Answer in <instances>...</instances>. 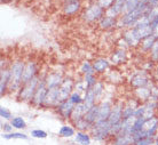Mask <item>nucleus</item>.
I'll use <instances>...</instances> for the list:
<instances>
[{
    "mask_svg": "<svg viewBox=\"0 0 158 145\" xmlns=\"http://www.w3.org/2000/svg\"><path fill=\"white\" fill-rule=\"evenodd\" d=\"M25 67L24 61H15L10 64L9 72H10V83H9V91L19 93L21 87L23 86V72Z\"/></svg>",
    "mask_w": 158,
    "mask_h": 145,
    "instance_id": "f257e3e1",
    "label": "nucleus"
},
{
    "mask_svg": "<svg viewBox=\"0 0 158 145\" xmlns=\"http://www.w3.org/2000/svg\"><path fill=\"white\" fill-rule=\"evenodd\" d=\"M89 133L92 138L96 142H106L107 139L112 138L111 135V127L108 121H100L92 126Z\"/></svg>",
    "mask_w": 158,
    "mask_h": 145,
    "instance_id": "f03ea898",
    "label": "nucleus"
},
{
    "mask_svg": "<svg viewBox=\"0 0 158 145\" xmlns=\"http://www.w3.org/2000/svg\"><path fill=\"white\" fill-rule=\"evenodd\" d=\"M158 133V117L150 118V119H147L144 123L142 126V129L140 130L139 133H136L134 136L135 142L141 139V138H154Z\"/></svg>",
    "mask_w": 158,
    "mask_h": 145,
    "instance_id": "7ed1b4c3",
    "label": "nucleus"
},
{
    "mask_svg": "<svg viewBox=\"0 0 158 145\" xmlns=\"http://www.w3.org/2000/svg\"><path fill=\"white\" fill-rule=\"evenodd\" d=\"M40 80H41V78L38 75L35 79H32L31 81L23 83V86L21 87V89L17 93V98L20 101H22V102H31L37 90V87H38V85L40 83Z\"/></svg>",
    "mask_w": 158,
    "mask_h": 145,
    "instance_id": "20e7f679",
    "label": "nucleus"
},
{
    "mask_svg": "<svg viewBox=\"0 0 158 145\" xmlns=\"http://www.w3.org/2000/svg\"><path fill=\"white\" fill-rule=\"evenodd\" d=\"M104 15H106V9H103L99 4H92L84 10L81 17L84 21L92 23V22L100 21Z\"/></svg>",
    "mask_w": 158,
    "mask_h": 145,
    "instance_id": "39448f33",
    "label": "nucleus"
},
{
    "mask_svg": "<svg viewBox=\"0 0 158 145\" xmlns=\"http://www.w3.org/2000/svg\"><path fill=\"white\" fill-rule=\"evenodd\" d=\"M132 31H133L134 35L140 41H142L143 39H146V38L154 34V28H152V25L147 20H144L143 17L135 25L134 28H132Z\"/></svg>",
    "mask_w": 158,
    "mask_h": 145,
    "instance_id": "423d86ee",
    "label": "nucleus"
},
{
    "mask_svg": "<svg viewBox=\"0 0 158 145\" xmlns=\"http://www.w3.org/2000/svg\"><path fill=\"white\" fill-rule=\"evenodd\" d=\"M75 80L71 77H64L63 81L59 87V101L60 103L64 102L70 98L71 94L73 93V88H75Z\"/></svg>",
    "mask_w": 158,
    "mask_h": 145,
    "instance_id": "0eeeda50",
    "label": "nucleus"
},
{
    "mask_svg": "<svg viewBox=\"0 0 158 145\" xmlns=\"http://www.w3.org/2000/svg\"><path fill=\"white\" fill-rule=\"evenodd\" d=\"M130 85L135 89L150 86V75H148V72L144 70L138 71V72H135L131 75Z\"/></svg>",
    "mask_w": 158,
    "mask_h": 145,
    "instance_id": "6e6552de",
    "label": "nucleus"
},
{
    "mask_svg": "<svg viewBox=\"0 0 158 145\" xmlns=\"http://www.w3.org/2000/svg\"><path fill=\"white\" fill-rule=\"evenodd\" d=\"M48 88L46 86V83L44 81V78H41L39 85L37 87V90L35 93V96L32 98V105L36 106V107H40V106L45 105V98H46V95H47Z\"/></svg>",
    "mask_w": 158,
    "mask_h": 145,
    "instance_id": "1a4fd4ad",
    "label": "nucleus"
},
{
    "mask_svg": "<svg viewBox=\"0 0 158 145\" xmlns=\"http://www.w3.org/2000/svg\"><path fill=\"white\" fill-rule=\"evenodd\" d=\"M63 79L64 77L61 72L53 71V72H48L46 77L44 78V81H45L48 89H51V88H59L63 81Z\"/></svg>",
    "mask_w": 158,
    "mask_h": 145,
    "instance_id": "9d476101",
    "label": "nucleus"
},
{
    "mask_svg": "<svg viewBox=\"0 0 158 145\" xmlns=\"http://www.w3.org/2000/svg\"><path fill=\"white\" fill-rule=\"evenodd\" d=\"M75 106L76 105L70 101V99H67V101H64V102L59 103V105L56 106L55 109H56V111H57V113L62 117L63 120H70Z\"/></svg>",
    "mask_w": 158,
    "mask_h": 145,
    "instance_id": "9b49d317",
    "label": "nucleus"
},
{
    "mask_svg": "<svg viewBox=\"0 0 158 145\" xmlns=\"http://www.w3.org/2000/svg\"><path fill=\"white\" fill-rule=\"evenodd\" d=\"M36 77H38V64L35 61L25 62V67L23 72V83L31 81Z\"/></svg>",
    "mask_w": 158,
    "mask_h": 145,
    "instance_id": "f8f14e48",
    "label": "nucleus"
},
{
    "mask_svg": "<svg viewBox=\"0 0 158 145\" xmlns=\"http://www.w3.org/2000/svg\"><path fill=\"white\" fill-rule=\"evenodd\" d=\"M114 103H111L108 99H102L99 103V119L96 122L100 121H108V119L110 117L111 110H112Z\"/></svg>",
    "mask_w": 158,
    "mask_h": 145,
    "instance_id": "ddd939ff",
    "label": "nucleus"
},
{
    "mask_svg": "<svg viewBox=\"0 0 158 145\" xmlns=\"http://www.w3.org/2000/svg\"><path fill=\"white\" fill-rule=\"evenodd\" d=\"M140 105H141V102L139 101L138 98H130V99H127L126 102L124 103V106H123V119L134 115L135 111H136V109Z\"/></svg>",
    "mask_w": 158,
    "mask_h": 145,
    "instance_id": "4468645a",
    "label": "nucleus"
},
{
    "mask_svg": "<svg viewBox=\"0 0 158 145\" xmlns=\"http://www.w3.org/2000/svg\"><path fill=\"white\" fill-rule=\"evenodd\" d=\"M111 139L114 145H133L135 142L134 136L131 133H125V131H119Z\"/></svg>",
    "mask_w": 158,
    "mask_h": 145,
    "instance_id": "2eb2a0df",
    "label": "nucleus"
},
{
    "mask_svg": "<svg viewBox=\"0 0 158 145\" xmlns=\"http://www.w3.org/2000/svg\"><path fill=\"white\" fill-rule=\"evenodd\" d=\"M9 83H10V72L9 67L1 69L0 72V95H6L7 90H9Z\"/></svg>",
    "mask_w": 158,
    "mask_h": 145,
    "instance_id": "dca6fc26",
    "label": "nucleus"
},
{
    "mask_svg": "<svg viewBox=\"0 0 158 145\" xmlns=\"http://www.w3.org/2000/svg\"><path fill=\"white\" fill-rule=\"evenodd\" d=\"M125 1L126 0H115L114 4L106 10V15L111 17H118L120 14H124L125 10Z\"/></svg>",
    "mask_w": 158,
    "mask_h": 145,
    "instance_id": "f3484780",
    "label": "nucleus"
},
{
    "mask_svg": "<svg viewBox=\"0 0 158 145\" xmlns=\"http://www.w3.org/2000/svg\"><path fill=\"white\" fill-rule=\"evenodd\" d=\"M59 88H51L48 89L46 98H45V105L46 107H56L59 105Z\"/></svg>",
    "mask_w": 158,
    "mask_h": 145,
    "instance_id": "a211bd4d",
    "label": "nucleus"
},
{
    "mask_svg": "<svg viewBox=\"0 0 158 145\" xmlns=\"http://www.w3.org/2000/svg\"><path fill=\"white\" fill-rule=\"evenodd\" d=\"M127 61V53L125 49L118 48L110 55V63L112 65H120Z\"/></svg>",
    "mask_w": 158,
    "mask_h": 145,
    "instance_id": "6ab92c4d",
    "label": "nucleus"
},
{
    "mask_svg": "<svg viewBox=\"0 0 158 145\" xmlns=\"http://www.w3.org/2000/svg\"><path fill=\"white\" fill-rule=\"evenodd\" d=\"M93 69H94L95 73H99V75H103L104 72H107L109 69H110V61H108L107 58H95L93 62Z\"/></svg>",
    "mask_w": 158,
    "mask_h": 145,
    "instance_id": "aec40b11",
    "label": "nucleus"
},
{
    "mask_svg": "<svg viewBox=\"0 0 158 145\" xmlns=\"http://www.w3.org/2000/svg\"><path fill=\"white\" fill-rule=\"evenodd\" d=\"M123 40L125 41V43L127 45V47H130V48L139 47V46L141 45V41L134 35V33H133V31H132V29H127L126 31L124 32Z\"/></svg>",
    "mask_w": 158,
    "mask_h": 145,
    "instance_id": "412c9836",
    "label": "nucleus"
},
{
    "mask_svg": "<svg viewBox=\"0 0 158 145\" xmlns=\"http://www.w3.org/2000/svg\"><path fill=\"white\" fill-rule=\"evenodd\" d=\"M80 8H81L80 0H69L65 1V4L63 5V12L65 15H73L79 12Z\"/></svg>",
    "mask_w": 158,
    "mask_h": 145,
    "instance_id": "4be33fe9",
    "label": "nucleus"
},
{
    "mask_svg": "<svg viewBox=\"0 0 158 145\" xmlns=\"http://www.w3.org/2000/svg\"><path fill=\"white\" fill-rule=\"evenodd\" d=\"M118 25V18L117 17H111V16L104 15L99 21V26L103 30H110Z\"/></svg>",
    "mask_w": 158,
    "mask_h": 145,
    "instance_id": "5701e85b",
    "label": "nucleus"
},
{
    "mask_svg": "<svg viewBox=\"0 0 158 145\" xmlns=\"http://www.w3.org/2000/svg\"><path fill=\"white\" fill-rule=\"evenodd\" d=\"M135 98H138L140 102L146 103L148 102L151 97V88L150 86L148 87H142V88H138L134 90Z\"/></svg>",
    "mask_w": 158,
    "mask_h": 145,
    "instance_id": "b1692460",
    "label": "nucleus"
},
{
    "mask_svg": "<svg viewBox=\"0 0 158 145\" xmlns=\"http://www.w3.org/2000/svg\"><path fill=\"white\" fill-rule=\"evenodd\" d=\"M86 112H87V109L85 107V105H84L83 103L76 105L75 109H73V112L71 114V118H70V121H71L72 125H75L76 122L79 121L80 119H83L85 117Z\"/></svg>",
    "mask_w": 158,
    "mask_h": 145,
    "instance_id": "393cba45",
    "label": "nucleus"
},
{
    "mask_svg": "<svg viewBox=\"0 0 158 145\" xmlns=\"http://www.w3.org/2000/svg\"><path fill=\"white\" fill-rule=\"evenodd\" d=\"M83 104L85 105V107L87 109V111L89 110L91 107H93L95 104H98V102H96V97H95V94H94V90H93V88H89V89H87L86 91L84 93Z\"/></svg>",
    "mask_w": 158,
    "mask_h": 145,
    "instance_id": "a878e982",
    "label": "nucleus"
},
{
    "mask_svg": "<svg viewBox=\"0 0 158 145\" xmlns=\"http://www.w3.org/2000/svg\"><path fill=\"white\" fill-rule=\"evenodd\" d=\"M73 139L78 145H91L93 138L89 131H77Z\"/></svg>",
    "mask_w": 158,
    "mask_h": 145,
    "instance_id": "bb28decb",
    "label": "nucleus"
},
{
    "mask_svg": "<svg viewBox=\"0 0 158 145\" xmlns=\"http://www.w3.org/2000/svg\"><path fill=\"white\" fill-rule=\"evenodd\" d=\"M76 133H77V131H76L75 126L65 123V125L61 126V128L59 129L57 135L62 138H71V137H75Z\"/></svg>",
    "mask_w": 158,
    "mask_h": 145,
    "instance_id": "cd10ccee",
    "label": "nucleus"
},
{
    "mask_svg": "<svg viewBox=\"0 0 158 145\" xmlns=\"http://www.w3.org/2000/svg\"><path fill=\"white\" fill-rule=\"evenodd\" d=\"M84 118H85V119H86V121L89 122L92 126L94 125V123H96L98 119H99V103H98V104H95L93 107H91L89 110L87 111Z\"/></svg>",
    "mask_w": 158,
    "mask_h": 145,
    "instance_id": "c85d7f7f",
    "label": "nucleus"
},
{
    "mask_svg": "<svg viewBox=\"0 0 158 145\" xmlns=\"http://www.w3.org/2000/svg\"><path fill=\"white\" fill-rule=\"evenodd\" d=\"M157 39L158 38L155 37L154 34L146 38V39H143L142 41H141V45H140V46H141V49H142L143 51H151V49L154 48Z\"/></svg>",
    "mask_w": 158,
    "mask_h": 145,
    "instance_id": "c756f323",
    "label": "nucleus"
},
{
    "mask_svg": "<svg viewBox=\"0 0 158 145\" xmlns=\"http://www.w3.org/2000/svg\"><path fill=\"white\" fill-rule=\"evenodd\" d=\"M93 90H94L95 97H96V102H101L102 96L104 95V83L98 80V83H95V86L93 87Z\"/></svg>",
    "mask_w": 158,
    "mask_h": 145,
    "instance_id": "7c9ffc66",
    "label": "nucleus"
},
{
    "mask_svg": "<svg viewBox=\"0 0 158 145\" xmlns=\"http://www.w3.org/2000/svg\"><path fill=\"white\" fill-rule=\"evenodd\" d=\"M9 123L13 126V128L15 129H25L27 128V122L24 120V118L22 117H13L12 120L9 121Z\"/></svg>",
    "mask_w": 158,
    "mask_h": 145,
    "instance_id": "2f4dec72",
    "label": "nucleus"
},
{
    "mask_svg": "<svg viewBox=\"0 0 158 145\" xmlns=\"http://www.w3.org/2000/svg\"><path fill=\"white\" fill-rule=\"evenodd\" d=\"M2 138L4 139H28L29 136L27 134L20 133V131H13L9 134H2Z\"/></svg>",
    "mask_w": 158,
    "mask_h": 145,
    "instance_id": "473e14b6",
    "label": "nucleus"
},
{
    "mask_svg": "<svg viewBox=\"0 0 158 145\" xmlns=\"http://www.w3.org/2000/svg\"><path fill=\"white\" fill-rule=\"evenodd\" d=\"M73 126L76 127L77 131H89L91 128H92V125L88 121H86V119H85V118L80 119V120L76 122Z\"/></svg>",
    "mask_w": 158,
    "mask_h": 145,
    "instance_id": "72a5a7b5",
    "label": "nucleus"
},
{
    "mask_svg": "<svg viewBox=\"0 0 158 145\" xmlns=\"http://www.w3.org/2000/svg\"><path fill=\"white\" fill-rule=\"evenodd\" d=\"M80 72L83 73L84 75H95V71L93 69V64H92L89 61H84L80 65Z\"/></svg>",
    "mask_w": 158,
    "mask_h": 145,
    "instance_id": "f704fd0d",
    "label": "nucleus"
},
{
    "mask_svg": "<svg viewBox=\"0 0 158 145\" xmlns=\"http://www.w3.org/2000/svg\"><path fill=\"white\" fill-rule=\"evenodd\" d=\"M84 83H85V86H86L87 89L89 88H93L95 86V83H98V78L95 77V75H84Z\"/></svg>",
    "mask_w": 158,
    "mask_h": 145,
    "instance_id": "c9c22d12",
    "label": "nucleus"
},
{
    "mask_svg": "<svg viewBox=\"0 0 158 145\" xmlns=\"http://www.w3.org/2000/svg\"><path fill=\"white\" fill-rule=\"evenodd\" d=\"M75 105H78V104H81L84 101V95L81 93H79L77 90H73V93L71 94L70 98H69Z\"/></svg>",
    "mask_w": 158,
    "mask_h": 145,
    "instance_id": "e433bc0d",
    "label": "nucleus"
},
{
    "mask_svg": "<svg viewBox=\"0 0 158 145\" xmlns=\"http://www.w3.org/2000/svg\"><path fill=\"white\" fill-rule=\"evenodd\" d=\"M31 137L33 138H38V139H45V138H47L48 134L43 129H33L31 130Z\"/></svg>",
    "mask_w": 158,
    "mask_h": 145,
    "instance_id": "4c0bfd02",
    "label": "nucleus"
},
{
    "mask_svg": "<svg viewBox=\"0 0 158 145\" xmlns=\"http://www.w3.org/2000/svg\"><path fill=\"white\" fill-rule=\"evenodd\" d=\"M117 77L118 78H122V75L119 73L118 71H116V70H111V71H109V73L107 75V79L110 81V83H119L118 80H117Z\"/></svg>",
    "mask_w": 158,
    "mask_h": 145,
    "instance_id": "58836bf2",
    "label": "nucleus"
},
{
    "mask_svg": "<svg viewBox=\"0 0 158 145\" xmlns=\"http://www.w3.org/2000/svg\"><path fill=\"white\" fill-rule=\"evenodd\" d=\"M0 117L2 118L4 120H12V118H13V115H12V112L8 110L7 107H4V106H1L0 107Z\"/></svg>",
    "mask_w": 158,
    "mask_h": 145,
    "instance_id": "ea45409f",
    "label": "nucleus"
},
{
    "mask_svg": "<svg viewBox=\"0 0 158 145\" xmlns=\"http://www.w3.org/2000/svg\"><path fill=\"white\" fill-rule=\"evenodd\" d=\"M150 56H151V59L154 61V62H158V39L155 43L154 48L151 49L150 51Z\"/></svg>",
    "mask_w": 158,
    "mask_h": 145,
    "instance_id": "a19ab883",
    "label": "nucleus"
},
{
    "mask_svg": "<svg viewBox=\"0 0 158 145\" xmlns=\"http://www.w3.org/2000/svg\"><path fill=\"white\" fill-rule=\"evenodd\" d=\"M151 144H154V138H141V139L134 142L133 145H151Z\"/></svg>",
    "mask_w": 158,
    "mask_h": 145,
    "instance_id": "79ce46f5",
    "label": "nucleus"
},
{
    "mask_svg": "<svg viewBox=\"0 0 158 145\" xmlns=\"http://www.w3.org/2000/svg\"><path fill=\"white\" fill-rule=\"evenodd\" d=\"M1 129L4 131L2 134L13 133V126L10 125V123H2V125H1Z\"/></svg>",
    "mask_w": 158,
    "mask_h": 145,
    "instance_id": "37998d69",
    "label": "nucleus"
},
{
    "mask_svg": "<svg viewBox=\"0 0 158 145\" xmlns=\"http://www.w3.org/2000/svg\"><path fill=\"white\" fill-rule=\"evenodd\" d=\"M149 5L151 7H156L158 6V0H149Z\"/></svg>",
    "mask_w": 158,
    "mask_h": 145,
    "instance_id": "c03bdc74",
    "label": "nucleus"
},
{
    "mask_svg": "<svg viewBox=\"0 0 158 145\" xmlns=\"http://www.w3.org/2000/svg\"><path fill=\"white\" fill-rule=\"evenodd\" d=\"M154 144L155 145H158V133H157V135L154 137Z\"/></svg>",
    "mask_w": 158,
    "mask_h": 145,
    "instance_id": "a18cd8bd",
    "label": "nucleus"
},
{
    "mask_svg": "<svg viewBox=\"0 0 158 145\" xmlns=\"http://www.w3.org/2000/svg\"><path fill=\"white\" fill-rule=\"evenodd\" d=\"M99 145H107V144H103V143H101V144H99Z\"/></svg>",
    "mask_w": 158,
    "mask_h": 145,
    "instance_id": "49530a36",
    "label": "nucleus"
},
{
    "mask_svg": "<svg viewBox=\"0 0 158 145\" xmlns=\"http://www.w3.org/2000/svg\"><path fill=\"white\" fill-rule=\"evenodd\" d=\"M70 145H75V144H70Z\"/></svg>",
    "mask_w": 158,
    "mask_h": 145,
    "instance_id": "de8ad7c7",
    "label": "nucleus"
},
{
    "mask_svg": "<svg viewBox=\"0 0 158 145\" xmlns=\"http://www.w3.org/2000/svg\"><path fill=\"white\" fill-rule=\"evenodd\" d=\"M65 1H69V0H65Z\"/></svg>",
    "mask_w": 158,
    "mask_h": 145,
    "instance_id": "09e8293b",
    "label": "nucleus"
},
{
    "mask_svg": "<svg viewBox=\"0 0 158 145\" xmlns=\"http://www.w3.org/2000/svg\"><path fill=\"white\" fill-rule=\"evenodd\" d=\"M151 145H155V144H151Z\"/></svg>",
    "mask_w": 158,
    "mask_h": 145,
    "instance_id": "8fccbe9b",
    "label": "nucleus"
},
{
    "mask_svg": "<svg viewBox=\"0 0 158 145\" xmlns=\"http://www.w3.org/2000/svg\"><path fill=\"white\" fill-rule=\"evenodd\" d=\"M157 85H158V83H157Z\"/></svg>",
    "mask_w": 158,
    "mask_h": 145,
    "instance_id": "3c124183",
    "label": "nucleus"
}]
</instances>
